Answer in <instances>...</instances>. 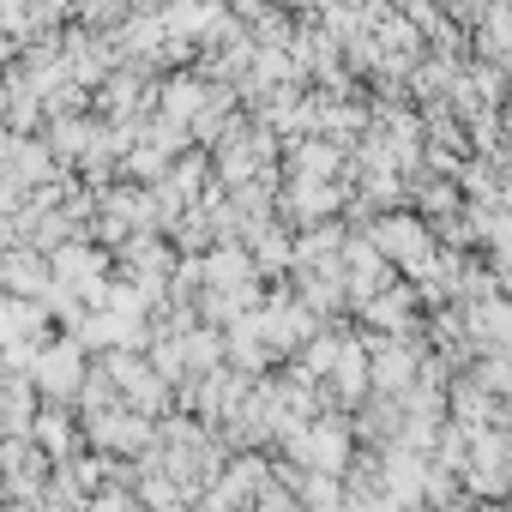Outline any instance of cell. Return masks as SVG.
Here are the masks:
<instances>
[{"label": "cell", "mask_w": 512, "mask_h": 512, "mask_svg": "<svg viewBox=\"0 0 512 512\" xmlns=\"http://www.w3.org/2000/svg\"><path fill=\"white\" fill-rule=\"evenodd\" d=\"M85 368H91V356H85L73 338L43 344L37 362H31V392H37V404H61V410H73V392H79Z\"/></svg>", "instance_id": "3"}, {"label": "cell", "mask_w": 512, "mask_h": 512, "mask_svg": "<svg viewBox=\"0 0 512 512\" xmlns=\"http://www.w3.org/2000/svg\"><path fill=\"white\" fill-rule=\"evenodd\" d=\"M49 464H67V458H79V416L73 410H61V404H37V416H31V434H25Z\"/></svg>", "instance_id": "6"}, {"label": "cell", "mask_w": 512, "mask_h": 512, "mask_svg": "<svg viewBox=\"0 0 512 512\" xmlns=\"http://www.w3.org/2000/svg\"><path fill=\"white\" fill-rule=\"evenodd\" d=\"M350 416H338V410H320L314 422H302L290 440H284V452L296 458L290 470H302V476H338L344 464H350Z\"/></svg>", "instance_id": "2"}, {"label": "cell", "mask_w": 512, "mask_h": 512, "mask_svg": "<svg viewBox=\"0 0 512 512\" xmlns=\"http://www.w3.org/2000/svg\"><path fill=\"white\" fill-rule=\"evenodd\" d=\"M85 434H91V452L97 458H109V464H121V458H139L145 446H151V422L145 416H133V410H103V416H91L85 422Z\"/></svg>", "instance_id": "4"}, {"label": "cell", "mask_w": 512, "mask_h": 512, "mask_svg": "<svg viewBox=\"0 0 512 512\" xmlns=\"http://www.w3.org/2000/svg\"><path fill=\"white\" fill-rule=\"evenodd\" d=\"M37 416V392L25 374H0V440H25Z\"/></svg>", "instance_id": "7"}, {"label": "cell", "mask_w": 512, "mask_h": 512, "mask_svg": "<svg viewBox=\"0 0 512 512\" xmlns=\"http://www.w3.org/2000/svg\"><path fill=\"white\" fill-rule=\"evenodd\" d=\"M49 296V260L37 247H0V302H43Z\"/></svg>", "instance_id": "5"}, {"label": "cell", "mask_w": 512, "mask_h": 512, "mask_svg": "<svg viewBox=\"0 0 512 512\" xmlns=\"http://www.w3.org/2000/svg\"><path fill=\"white\" fill-rule=\"evenodd\" d=\"M362 235L374 241V253H380L392 272H404V278H416V284L434 272L440 241L428 235V223H422V217H410V211H386V217H374Z\"/></svg>", "instance_id": "1"}]
</instances>
